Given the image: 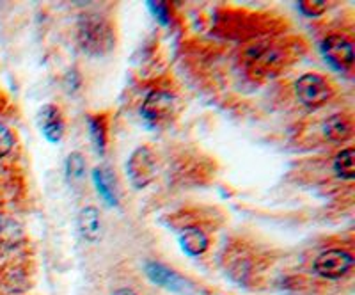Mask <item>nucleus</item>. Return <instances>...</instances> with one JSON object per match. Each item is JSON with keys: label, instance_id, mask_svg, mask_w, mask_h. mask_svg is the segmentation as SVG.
<instances>
[{"label": "nucleus", "instance_id": "nucleus-1", "mask_svg": "<svg viewBox=\"0 0 355 295\" xmlns=\"http://www.w3.org/2000/svg\"><path fill=\"white\" fill-rule=\"evenodd\" d=\"M77 40L82 52L91 57H103L116 45V31L100 12H85L78 20Z\"/></svg>", "mask_w": 355, "mask_h": 295}, {"label": "nucleus", "instance_id": "nucleus-2", "mask_svg": "<svg viewBox=\"0 0 355 295\" xmlns=\"http://www.w3.org/2000/svg\"><path fill=\"white\" fill-rule=\"evenodd\" d=\"M291 49L283 43H263L249 45L243 52V62L256 75H277L290 61Z\"/></svg>", "mask_w": 355, "mask_h": 295}, {"label": "nucleus", "instance_id": "nucleus-3", "mask_svg": "<svg viewBox=\"0 0 355 295\" xmlns=\"http://www.w3.org/2000/svg\"><path fill=\"white\" fill-rule=\"evenodd\" d=\"M295 94L307 109H320L334 94V87L325 77L318 73H304L295 82Z\"/></svg>", "mask_w": 355, "mask_h": 295}, {"label": "nucleus", "instance_id": "nucleus-4", "mask_svg": "<svg viewBox=\"0 0 355 295\" xmlns=\"http://www.w3.org/2000/svg\"><path fill=\"white\" fill-rule=\"evenodd\" d=\"M126 174L135 189H144L157 176V157L148 146H141L130 155L126 162Z\"/></svg>", "mask_w": 355, "mask_h": 295}, {"label": "nucleus", "instance_id": "nucleus-5", "mask_svg": "<svg viewBox=\"0 0 355 295\" xmlns=\"http://www.w3.org/2000/svg\"><path fill=\"white\" fill-rule=\"evenodd\" d=\"M176 109L178 98L173 93L164 90H155L142 101L141 114L146 121L153 123V125H162V123L169 121L171 117L176 114Z\"/></svg>", "mask_w": 355, "mask_h": 295}, {"label": "nucleus", "instance_id": "nucleus-6", "mask_svg": "<svg viewBox=\"0 0 355 295\" xmlns=\"http://www.w3.org/2000/svg\"><path fill=\"white\" fill-rule=\"evenodd\" d=\"M354 267V256L345 249H329L315 260V272L325 279H339Z\"/></svg>", "mask_w": 355, "mask_h": 295}, {"label": "nucleus", "instance_id": "nucleus-7", "mask_svg": "<svg viewBox=\"0 0 355 295\" xmlns=\"http://www.w3.org/2000/svg\"><path fill=\"white\" fill-rule=\"evenodd\" d=\"M322 52L327 57V61L338 69L352 71V68H354V45L343 34H331V36L325 37L322 43Z\"/></svg>", "mask_w": 355, "mask_h": 295}, {"label": "nucleus", "instance_id": "nucleus-8", "mask_svg": "<svg viewBox=\"0 0 355 295\" xmlns=\"http://www.w3.org/2000/svg\"><path fill=\"white\" fill-rule=\"evenodd\" d=\"M37 125H40L44 139L53 142V144L61 142V139L64 137V117H62L61 109L53 103H46V106L41 107L40 112H37Z\"/></svg>", "mask_w": 355, "mask_h": 295}, {"label": "nucleus", "instance_id": "nucleus-9", "mask_svg": "<svg viewBox=\"0 0 355 295\" xmlns=\"http://www.w3.org/2000/svg\"><path fill=\"white\" fill-rule=\"evenodd\" d=\"M146 274L153 281L155 285L162 288H167L171 292H183L185 290V279L169 267L162 265V263L150 262L146 263Z\"/></svg>", "mask_w": 355, "mask_h": 295}, {"label": "nucleus", "instance_id": "nucleus-10", "mask_svg": "<svg viewBox=\"0 0 355 295\" xmlns=\"http://www.w3.org/2000/svg\"><path fill=\"white\" fill-rule=\"evenodd\" d=\"M77 228L82 239L96 244L101 237V217L96 206H85L77 217Z\"/></svg>", "mask_w": 355, "mask_h": 295}, {"label": "nucleus", "instance_id": "nucleus-11", "mask_svg": "<svg viewBox=\"0 0 355 295\" xmlns=\"http://www.w3.org/2000/svg\"><path fill=\"white\" fill-rule=\"evenodd\" d=\"M323 134L332 142H345L354 134V123L347 114H334L323 123Z\"/></svg>", "mask_w": 355, "mask_h": 295}, {"label": "nucleus", "instance_id": "nucleus-12", "mask_svg": "<svg viewBox=\"0 0 355 295\" xmlns=\"http://www.w3.org/2000/svg\"><path fill=\"white\" fill-rule=\"evenodd\" d=\"M180 244H182V249L189 256H201L205 255L208 246H210V240H208V235L201 228L190 226L182 231V235H180Z\"/></svg>", "mask_w": 355, "mask_h": 295}, {"label": "nucleus", "instance_id": "nucleus-13", "mask_svg": "<svg viewBox=\"0 0 355 295\" xmlns=\"http://www.w3.org/2000/svg\"><path fill=\"white\" fill-rule=\"evenodd\" d=\"M89 126V137L93 141L94 150L100 155L105 153L107 142H109V126H107V119L103 116H89L87 117Z\"/></svg>", "mask_w": 355, "mask_h": 295}, {"label": "nucleus", "instance_id": "nucleus-14", "mask_svg": "<svg viewBox=\"0 0 355 295\" xmlns=\"http://www.w3.org/2000/svg\"><path fill=\"white\" fill-rule=\"evenodd\" d=\"M93 180H94V185H96L98 194L103 198V201L110 206H116L117 205V190H116V185H114V180H112V174H110V171L105 169V167H96L93 173Z\"/></svg>", "mask_w": 355, "mask_h": 295}, {"label": "nucleus", "instance_id": "nucleus-15", "mask_svg": "<svg viewBox=\"0 0 355 295\" xmlns=\"http://www.w3.org/2000/svg\"><path fill=\"white\" fill-rule=\"evenodd\" d=\"M355 150L354 148H347V150H341L334 158V173L338 174L341 180H354L355 176Z\"/></svg>", "mask_w": 355, "mask_h": 295}, {"label": "nucleus", "instance_id": "nucleus-16", "mask_svg": "<svg viewBox=\"0 0 355 295\" xmlns=\"http://www.w3.org/2000/svg\"><path fill=\"white\" fill-rule=\"evenodd\" d=\"M66 174H68L69 182H78L85 176V160L82 153L73 151L66 158Z\"/></svg>", "mask_w": 355, "mask_h": 295}, {"label": "nucleus", "instance_id": "nucleus-17", "mask_svg": "<svg viewBox=\"0 0 355 295\" xmlns=\"http://www.w3.org/2000/svg\"><path fill=\"white\" fill-rule=\"evenodd\" d=\"M299 11L307 18H316L327 11V4L322 0H304L299 4Z\"/></svg>", "mask_w": 355, "mask_h": 295}, {"label": "nucleus", "instance_id": "nucleus-18", "mask_svg": "<svg viewBox=\"0 0 355 295\" xmlns=\"http://www.w3.org/2000/svg\"><path fill=\"white\" fill-rule=\"evenodd\" d=\"M12 146H15V137H12L11 130L4 123H0V158L6 157L12 150Z\"/></svg>", "mask_w": 355, "mask_h": 295}, {"label": "nucleus", "instance_id": "nucleus-19", "mask_svg": "<svg viewBox=\"0 0 355 295\" xmlns=\"http://www.w3.org/2000/svg\"><path fill=\"white\" fill-rule=\"evenodd\" d=\"M150 8L153 9L155 18H158L162 24H167V22H169V8H167L164 2H157V4H155V2H151Z\"/></svg>", "mask_w": 355, "mask_h": 295}, {"label": "nucleus", "instance_id": "nucleus-20", "mask_svg": "<svg viewBox=\"0 0 355 295\" xmlns=\"http://www.w3.org/2000/svg\"><path fill=\"white\" fill-rule=\"evenodd\" d=\"M112 295H137L135 292L132 290V288H119V290L114 292Z\"/></svg>", "mask_w": 355, "mask_h": 295}]
</instances>
